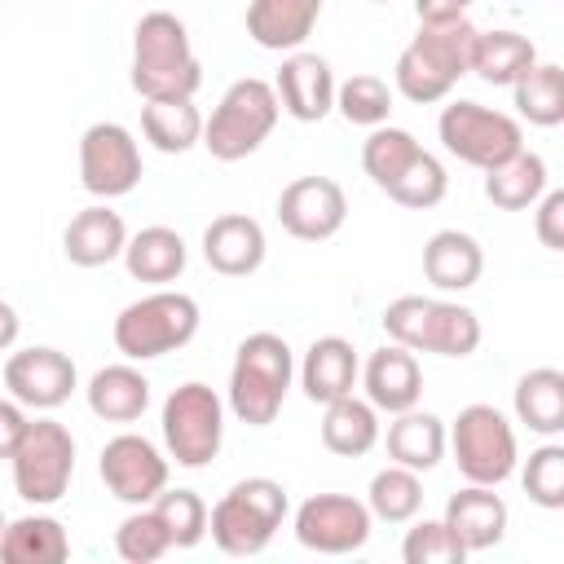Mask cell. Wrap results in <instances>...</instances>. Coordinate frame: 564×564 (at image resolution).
<instances>
[{"instance_id": "6da1fadb", "label": "cell", "mask_w": 564, "mask_h": 564, "mask_svg": "<svg viewBox=\"0 0 564 564\" xmlns=\"http://www.w3.org/2000/svg\"><path fill=\"white\" fill-rule=\"evenodd\" d=\"M471 40H476V26L467 22V13L445 22H419V35L401 48L392 66L397 93L414 106L445 101L471 66Z\"/></svg>"}, {"instance_id": "7a4b0ae2", "label": "cell", "mask_w": 564, "mask_h": 564, "mask_svg": "<svg viewBox=\"0 0 564 564\" xmlns=\"http://www.w3.org/2000/svg\"><path fill=\"white\" fill-rule=\"evenodd\" d=\"M361 167L392 203L414 207V212L436 207L449 189V176H445L441 159L432 150H423L414 141V132L392 128V123L370 128V137L361 141Z\"/></svg>"}, {"instance_id": "3957f363", "label": "cell", "mask_w": 564, "mask_h": 564, "mask_svg": "<svg viewBox=\"0 0 564 564\" xmlns=\"http://www.w3.org/2000/svg\"><path fill=\"white\" fill-rule=\"evenodd\" d=\"M132 88L150 97H194L203 88V66L194 57L189 31L176 13L150 9L132 31Z\"/></svg>"}, {"instance_id": "277c9868", "label": "cell", "mask_w": 564, "mask_h": 564, "mask_svg": "<svg viewBox=\"0 0 564 564\" xmlns=\"http://www.w3.org/2000/svg\"><path fill=\"white\" fill-rule=\"evenodd\" d=\"M295 379V352L282 335L256 330L238 344L234 370H229V410L247 427H269L291 392Z\"/></svg>"}, {"instance_id": "5b68a950", "label": "cell", "mask_w": 564, "mask_h": 564, "mask_svg": "<svg viewBox=\"0 0 564 564\" xmlns=\"http://www.w3.org/2000/svg\"><path fill=\"white\" fill-rule=\"evenodd\" d=\"M383 330L392 344L410 352L436 357H471L480 348V317L467 304L432 300V295H397L383 308Z\"/></svg>"}, {"instance_id": "8992f818", "label": "cell", "mask_w": 564, "mask_h": 564, "mask_svg": "<svg viewBox=\"0 0 564 564\" xmlns=\"http://www.w3.org/2000/svg\"><path fill=\"white\" fill-rule=\"evenodd\" d=\"M278 115H282V106H278V93L269 79H256V75L234 79L225 88V97L216 101L212 119H203L198 145L216 163H238L269 141V132L278 128Z\"/></svg>"}, {"instance_id": "52a82bcc", "label": "cell", "mask_w": 564, "mask_h": 564, "mask_svg": "<svg viewBox=\"0 0 564 564\" xmlns=\"http://www.w3.org/2000/svg\"><path fill=\"white\" fill-rule=\"evenodd\" d=\"M286 489L269 476H247L207 511V533L225 555H260L286 520Z\"/></svg>"}, {"instance_id": "ba28073f", "label": "cell", "mask_w": 564, "mask_h": 564, "mask_svg": "<svg viewBox=\"0 0 564 564\" xmlns=\"http://www.w3.org/2000/svg\"><path fill=\"white\" fill-rule=\"evenodd\" d=\"M198 300L185 291H150L115 317V348L128 361H154L198 335Z\"/></svg>"}, {"instance_id": "9c48e42d", "label": "cell", "mask_w": 564, "mask_h": 564, "mask_svg": "<svg viewBox=\"0 0 564 564\" xmlns=\"http://www.w3.org/2000/svg\"><path fill=\"white\" fill-rule=\"evenodd\" d=\"M445 445L454 449V463L467 476V485H494L498 489L520 463L511 419L485 401L458 410V419L445 432Z\"/></svg>"}, {"instance_id": "30bf717a", "label": "cell", "mask_w": 564, "mask_h": 564, "mask_svg": "<svg viewBox=\"0 0 564 564\" xmlns=\"http://www.w3.org/2000/svg\"><path fill=\"white\" fill-rule=\"evenodd\" d=\"M9 463H13L18 498L31 507H53L66 498L75 476V436L57 419H31Z\"/></svg>"}, {"instance_id": "8fae6325", "label": "cell", "mask_w": 564, "mask_h": 564, "mask_svg": "<svg viewBox=\"0 0 564 564\" xmlns=\"http://www.w3.org/2000/svg\"><path fill=\"white\" fill-rule=\"evenodd\" d=\"M159 423H163L167 458H176L189 471L207 467L225 445V401L216 397L212 383L189 379V383L172 388Z\"/></svg>"}, {"instance_id": "7c38bea8", "label": "cell", "mask_w": 564, "mask_h": 564, "mask_svg": "<svg viewBox=\"0 0 564 564\" xmlns=\"http://www.w3.org/2000/svg\"><path fill=\"white\" fill-rule=\"evenodd\" d=\"M436 137L458 163H471L480 172H489V167L507 163L516 150H524L520 119H511L507 110L480 106V101H449L436 119Z\"/></svg>"}, {"instance_id": "4fadbf2b", "label": "cell", "mask_w": 564, "mask_h": 564, "mask_svg": "<svg viewBox=\"0 0 564 564\" xmlns=\"http://www.w3.org/2000/svg\"><path fill=\"white\" fill-rule=\"evenodd\" d=\"M79 185L93 198H123L141 185V145L137 137L115 123H88L79 137Z\"/></svg>"}, {"instance_id": "5bb4252c", "label": "cell", "mask_w": 564, "mask_h": 564, "mask_svg": "<svg viewBox=\"0 0 564 564\" xmlns=\"http://www.w3.org/2000/svg\"><path fill=\"white\" fill-rule=\"evenodd\" d=\"M370 507L348 494H313L295 507V538L317 555H352L370 542Z\"/></svg>"}, {"instance_id": "9a60e30c", "label": "cell", "mask_w": 564, "mask_h": 564, "mask_svg": "<svg viewBox=\"0 0 564 564\" xmlns=\"http://www.w3.org/2000/svg\"><path fill=\"white\" fill-rule=\"evenodd\" d=\"M101 485L110 489V498L128 502V507H150L163 489H167V458L159 454L154 441L137 436V432H119L101 445Z\"/></svg>"}, {"instance_id": "2e32d148", "label": "cell", "mask_w": 564, "mask_h": 564, "mask_svg": "<svg viewBox=\"0 0 564 564\" xmlns=\"http://www.w3.org/2000/svg\"><path fill=\"white\" fill-rule=\"evenodd\" d=\"M4 388L26 410H57L79 388V370H75V361L62 348L31 344V348L9 352V361H4Z\"/></svg>"}, {"instance_id": "e0dca14e", "label": "cell", "mask_w": 564, "mask_h": 564, "mask_svg": "<svg viewBox=\"0 0 564 564\" xmlns=\"http://www.w3.org/2000/svg\"><path fill=\"white\" fill-rule=\"evenodd\" d=\"M278 220L300 242H326V238H335L344 229V220H348L344 185L330 181V176H295L278 194Z\"/></svg>"}, {"instance_id": "ac0fdd59", "label": "cell", "mask_w": 564, "mask_h": 564, "mask_svg": "<svg viewBox=\"0 0 564 564\" xmlns=\"http://www.w3.org/2000/svg\"><path fill=\"white\" fill-rule=\"evenodd\" d=\"M273 93H278V106L300 119V123H317L335 110V75H330V62L317 57V53H286L282 66H278V79H273Z\"/></svg>"}, {"instance_id": "d6986e66", "label": "cell", "mask_w": 564, "mask_h": 564, "mask_svg": "<svg viewBox=\"0 0 564 564\" xmlns=\"http://www.w3.org/2000/svg\"><path fill=\"white\" fill-rule=\"evenodd\" d=\"M361 388H366V401L383 414H401L410 405H419L423 397V370H419V357L401 344H383L366 357L361 366Z\"/></svg>"}, {"instance_id": "ffe728a7", "label": "cell", "mask_w": 564, "mask_h": 564, "mask_svg": "<svg viewBox=\"0 0 564 564\" xmlns=\"http://www.w3.org/2000/svg\"><path fill=\"white\" fill-rule=\"evenodd\" d=\"M264 229L247 212H225L203 229V260L225 278H247L264 264Z\"/></svg>"}, {"instance_id": "44dd1931", "label": "cell", "mask_w": 564, "mask_h": 564, "mask_svg": "<svg viewBox=\"0 0 564 564\" xmlns=\"http://www.w3.org/2000/svg\"><path fill=\"white\" fill-rule=\"evenodd\" d=\"M123 242H128V225L106 203H93V207L75 212L70 225H66V234H62L66 260L79 264V269H101V264L119 260L123 256Z\"/></svg>"}, {"instance_id": "7402d4cb", "label": "cell", "mask_w": 564, "mask_h": 564, "mask_svg": "<svg viewBox=\"0 0 564 564\" xmlns=\"http://www.w3.org/2000/svg\"><path fill=\"white\" fill-rule=\"evenodd\" d=\"M322 18V0H251L247 35L269 53H295Z\"/></svg>"}, {"instance_id": "603a6c76", "label": "cell", "mask_w": 564, "mask_h": 564, "mask_svg": "<svg viewBox=\"0 0 564 564\" xmlns=\"http://www.w3.org/2000/svg\"><path fill=\"white\" fill-rule=\"evenodd\" d=\"M357 375H361V361H357V348L339 335H322L308 344L304 361H300V388L308 401L326 405L335 397H348L357 388Z\"/></svg>"}, {"instance_id": "cb8c5ba5", "label": "cell", "mask_w": 564, "mask_h": 564, "mask_svg": "<svg viewBox=\"0 0 564 564\" xmlns=\"http://www.w3.org/2000/svg\"><path fill=\"white\" fill-rule=\"evenodd\" d=\"M445 524L458 533V542L471 551H489L507 538V502L494 494V485H467L449 494L445 502Z\"/></svg>"}, {"instance_id": "d4e9b609", "label": "cell", "mask_w": 564, "mask_h": 564, "mask_svg": "<svg viewBox=\"0 0 564 564\" xmlns=\"http://www.w3.org/2000/svg\"><path fill=\"white\" fill-rule=\"evenodd\" d=\"M485 273V251L463 229H436L423 242V278L436 291H467Z\"/></svg>"}, {"instance_id": "484cf974", "label": "cell", "mask_w": 564, "mask_h": 564, "mask_svg": "<svg viewBox=\"0 0 564 564\" xmlns=\"http://www.w3.org/2000/svg\"><path fill=\"white\" fill-rule=\"evenodd\" d=\"M84 397H88V410L97 419H106V423H132L150 405V379L132 361H115V366H101L88 379Z\"/></svg>"}, {"instance_id": "4316f807", "label": "cell", "mask_w": 564, "mask_h": 564, "mask_svg": "<svg viewBox=\"0 0 564 564\" xmlns=\"http://www.w3.org/2000/svg\"><path fill=\"white\" fill-rule=\"evenodd\" d=\"M383 445H388L392 463H401L410 471H432L445 458V419H436L432 410L410 405V410L392 414Z\"/></svg>"}, {"instance_id": "83f0119b", "label": "cell", "mask_w": 564, "mask_h": 564, "mask_svg": "<svg viewBox=\"0 0 564 564\" xmlns=\"http://www.w3.org/2000/svg\"><path fill=\"white\" fill-rule=\"evenodd\" d=\"M123 264H128V273H132L137 282L163 286V282H176V278L185 273L189 247H185V238H181L176 229H167V225H145V229H137V234L123 242Z\"/></svg>"}, {"instance_id": "f1b7e54d", "label": "cell", "mask_w": 564, "mask_h": 564, "mask_svg": "<svg viewBox=\"0 0 564 564\" xmlns=\"http://www.w3.org/2000/svg\"><path fill=\"white\" fill-rule=\"evenodd\" d=\"M533 62H538L533 40H529V35H520V31L498 26V31H476L467 75H480V79H485V84H494V88H511V84H516Z\"/></svg>"}, {"instance_id": "f546056e", "label": "cell", "mask_w": 564, "mask_h": 564, "mask_svg": "<svg viewBox=\"0 0 564 564\" xmlns=\"http://www.w3.org/2000/svg\"><path fill=\"white\" fill-rule=\"evenodd\" d=\"M516 419L538 432V436H560L564 432V370L555 366H533L516 379L511 392Z\"/></svg>"}, {"instance_id": "4dcf8cb0", "label": "cell", "mask_w": 564, "mask_h": 564, "mask_svg": "<svg viewBox=\"0 0 564 564\" xmlns=\"http://www.w3.org/2000/svg\"><path fill=\"white\" fill-rule=\"evenodd\" d=\"M322 445L339 458H361L379 445V410L361 397H335L322 414Z\"/></svg>"}, {"instance_id": "1f68e13d", "label": "cell", "mask_w": 564, "mask_h": 564, "mask_svg": "<svg viewBox=\"0 0 564 564\" xmlns=\"http://www.w3.org/2000/svg\"><path fill=\"white\" fill-rule=\"evenodd\" d=\"M70 555L66 524L57 516H18L4 524L0 560L4 564H62Z\"/></svg>"}, {"instance_id": "d6a6232c", "label": "cell", "mask_w": 564, "mask_h": 564, "mask_svg": "<svg viewBox=\"0 0 564 564\" xmlns=\"http://www.w3.org/2000/svg\"><path fill=\"white\" fill-rule=\"evenodd\" d=\"M141 132L159 154H185L203 141V115L194 97H150L141 106Z\"/></svg>"}, {"instance_id": "836d02e7", "label": "cell", "mask_w": 564, "mask_h": 564, "mask_svg": "<svg viewBox=\"0 0 564 564\" xmlns=\"http://www.w3.org/2000/svg\"><path fill=\"white\" fill-rule=\"evenodd\" d=\"M546 189V159L533 150H516L507 163L485 172V198L502 212H524Z\"/></svg>"}, {"instance_id": "e575fe53", "label": "cell", "mask_w": 564, "mask_h": 564, "mask_svg": "<svg viewBox=\"0 0 564 564\" xmlns=\"http://www.w3.org/2000/svg\"><path fill=\"white\" fill-rule=\"evenodd\" d=\"M516 115L533 128H560L564 123V66L560 62H533L516 84Z\"/></svg>"}, {"instance_id": "d590c367", "label": "cell", "mask_w": 564, "mask_h": 564, "mask_svg": "<svg viewBox=\"0 0 564 564\" xmlns=\"http://www.w3.org/2000/svg\"><path fill=\"white\" fill-rule=\"evenodd\" d=\"M366 507H370L375 520H388V524L414 520L419 507H423V480H419V471H410V467H401V463H388L383 471L370 476Z\"/></svg>"}, {"instance_id": "8d00e7d4", "label": "cell", "mask_w": 564, "mask_h": 564, "mask_svg": "<svg viewBox=\"0 0 564 564\" xmlns=\"http://www.w3.org/2000/svg\"><path fill=\"white\" fill-rule=\"evenodd\" d=\"M335 110L357 128H379L392 115V88L379 75H348L335 84Z\"/></svg>"}, {"instance_id": "74e56055", "label": "cell", "mask_w": 564, "mask_h": 564, "mask_svg": "<svg viewBox=\"0 0 564 564\" xmlns=\"http://www.w3.org/2000/svg\"><path fill=\"white\" fill-rule=\"evenodd\" d=\"M115 551L119 560L128 564H154L172 551V538H167V524L159 520L154 507H137L132 516H123V524L115 529Z\"/></svg>"}, {"instance_id": "f35d334b", "label": "cell", "mask_w": 564, "mask_h": 564, "mask_svg": "<svg viewBox=\"0 0 564 564\" xmlns=\"http://www.w3.org/2000/svg\"><path fill=\"white\" fill-rule=\"evenodd\" d=\"M150 507L167 524L172 546H198L207 538V502L194 489H163Z\"/></svg>"}, {"instance_id": "ab89813d", "label": "cell", "mask_w": 564, "mask_h": 564, "mask_svg": "<svg viewBox=\"0 0 564 564\" xmlns=\"http://www.w3.org/2000/svg\"><path fill=\"white\" fill-rule=\"evenodd\" d=\"M520 485H524L529 502H538L542 511H560L564 507V445H555V441L538 445L520 471Z\"/></svg>"}, {"instance_id": "60d3db41", "label": "cell", "mask_w": 564, "mask_h": 564, "mask_svg": "<svg viewBox=\"0 0 564 564\" xmlns=\"http://www.w3.org/2000/svg\"><path fill=\"white\" fill-rule=\"evenodd\" d=\"M401 560L405 564H463L467 546L445 520H419L401 542Z\"/></svg>"}, {"instance_id": "b9f144b4", "label": "cell", "mask_w": 564, "mask_h": 564, "mask_svg": "<svg viewBox=\"0 0 564 564\" xmlns=\"http://www.w3.org/2000/svg\"><path fill=\"white\" fill-rule=\"evenodd\" d=\"M533 234L546 251H564V189H542V198L533 203Z\"/></svg>"}, {"instance_id": "7bdbcfd3", "label": "cell", "mask_w": 564, "mask_h": 564, "mask_svg": "<svg viewBox=\"0 0 564 564\" xmlns=\"http://www.w3.org/2000/svg\"><path fill=\"white\" fill-rule=\"evenodd\" d=\"M26 405H18L13 397H0V458H9L26 432Z\"/></svg>"}, {"instance_id": "ee69618b", "label": "cell", "mask_w": 564, "mask_h": 564, "mask_svg": "<svg viewBox=\"0 0 564 564\" xmlns=\"http://www.w3.org/2000/svg\"><path fill=\"white\" fill-rule=\"evenodd\" d=\"M476 0H414L419 22H445V18H463Z\"/></svg>"}, {"instance_id": "f6af8a7d", "label": "cell", "mask_w": 564, "mask_h": 564, "mask_svg": "<svg viewBox=\"0 0 564 564\" xmlns=\"http://www.w3.org/2000/svg\"><path fill=\"white\" fill-rule=\"evenodd\" d=\"M18 330H22V317L9 300H0V352H9L18 344Z\"/></svg>"}, {"instance_id": "bcb514c9", "label": "cell", "mask_w": 564, "mask_h": 564, "mask_svg": "<svg viewBox=\"0 0 564 564\" xmlns=\"http://www.w3.org/2000/svg\"><path fill=\"white\" fill-rule=\"evenodd\" d=\"M4 524H9V520H4V511H0V538H4Z\"/></svg>"}, {"instance_id": "7dc6e473", "label": "cell", "mask_w": 564, "mask_h": 564, "mask_svg": "<svg viewBox=\"0 0 564 564\" xmlns=\"http://www.w3.org/2000/svg\"><path fill=\"white\" fill-rule=\"evenodd\" d=\"M375 4H392V0H375Z\"/></svg>"}]
</instances>
